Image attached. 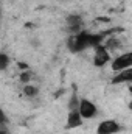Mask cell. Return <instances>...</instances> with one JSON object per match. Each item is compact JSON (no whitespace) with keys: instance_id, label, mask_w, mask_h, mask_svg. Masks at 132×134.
I'll return each instance as SVG.
<instances>
[{"instance_id":"obj_1","label":"cell","mask_w":132,"mask_h":134,"mask_svg":"<svg viewBox=\"0 0 132 134\" xmlns=\"http://www.w3.org/2000/svg\"><path fill=\"white\" fill-rule=\"evenodd\" d=\"M87 33L86 30L79 31V33L70 34V37L67 39V47L71 53H79V52H84L86 48H89V44H87Z\"/></svg>"},{"instance_id":"obj_2","label":"cell","mask_w":132,"mask_h":134,"mask_svg":"<svg viewBox=\"0 0 132 134\" xmlns=\"http://www.w3.org/2000/svg\"><path fill=\"white\" fill-rule=\"evenodd\" d=\"M132 67V52H124L123 55H118L112 61V70L113 72H123Z\"/></svg>"},{"instance_id":"obj_3","label":"cell","mask_w":132,"mask_h":134,"mask_svg":"<svg viewBox=\"0 0 132 134\" xmlns=\"http://www.w3.org/2000/svg\"><path fill=\"white\" fill-rule=\"evenodd\" d=\"M123 131V126L117 120H104L97 128V134H117Z\"/></svg>"},{"instance_id":"obj_4","label":"cell","mask_w":132,"mask_h":134,"mask_svg":"<svg viewBox=\"0 0 132 134\" xmlns=\"http://www.w3.org/2000/svg\"><path fill=\"white\" fill-rule=\"evenodd\" d=\"M110 61V52L104 47V44L98 45L95 48V55H93V64L97 67H103L106 66Z\"/></svg>"},{"instance_id":"obj_5","label":"cell","mask_w":132,"mask_h":134,"mask_svg":"<svg viewBox=\"0 0 132 134\" xmlns=\"http://www.w3.org/2000/svg\"><path fill=\"white\" fill-rule=\"evenodd\" d=\"M78 111L82 115V119H93L97 115V106H95V103L87 100V98H81Z\"/></svg>"},{"instance_id":"obj_6","label":"cell","mask_w":132,"mask_h":134,"mask_svg":"<svg viewBox=\"0 0 132 134\" xmlns=\"http://www.w3.org/2000/svg\"><path fill=\"white\" fill-rule=\"evenodd\" d=\"M82 122H84V119L79 114V111H68V115H67V128L68 130H75V128L81 126Z\"/></svg>"},{"instance_id":"obj_7","label":"cell","mask_w":132,"mask_h":134,"mask_svg":"<svg viewBox=\"0 0 132 134\" xmlns=\"http://www.w3.org/2000/svg\"><path fill=\"white\" fill-rule=\"evenodd\" d=\"M121 83H131L132 84V67L118 72L113 78H112V84H121Z\"/></svg>"},{"instance_id":"obj_8","label":"cell","mask_w":132,"mask_h":134,"mask_svg":"<svg viewBox=\"0 0 132 134\" xmlns=\"http://www.w3.org/2000/svg\"><path fill=\"white\" fill-rule=\"evenodd\" d=\"M104 47H106L109 52H113V50H117V48L121 47V42H120L117 37H113V34H112V36H107V37H106V41H104Z\"/></svg>"},{"instance_id":"obj_9","label":"cell","mask_w":132,"mask_h":134,"mask_svg":"<svg viewBox=\"0 0 132 134\" xmlns=\"http://www.w3.org/2000/svg\"><path fill=\"white\" fill-rule=\"evenodd\" d=\"M79 103H81V98H78L76 92H73L71 97H70V100H68V111H78Z\"/></svg>"},{"instance_id":"obj_10","label":"cell","mask_w":132,"mask_h":134,"mask_svg":"<svg viewBox=\"0 0 132 134\" xmlns=\"http://www.w3.org/2000/svg\"><path fill=\"white\" fill-rule=\"evenodd\" d=\"M37 87H34L31 84H25V87H23V94H25V97H30V98H33L37 95Z\"/></svg>"},{"instance_id":"obj_11","label":"cell","mask_w":132,"mask_h":134,"mask_svg":"<svg viewBox=\"0 0 132 134\" xmlns=\"http://www.w3.org/2000/svg\"><path fill=\"white\" fill-rule=\"evenodd\" d=\"M31 76H33V73H31V72H28V70H25L23 73H20L19 80H20V83L27 84V83H30V81H31Z\"/></svg>"},{"instance_id":"obj_12","label":"cell","mask_w":132,"mask_h":134,"mask_svg":"<svg viewBox=\"0 0 132 134\" xmlns=\"http://www.w3.org/2000/svg\"><path fill=\"white\" fill-rule=\"evenodd\" d=\"M8 61H9V59H8V55H6V53H2V55H0V69H2V70H5V69L8 67Z\"/></svg>"},{"instance_id":"obj_13","label":"cell","mask_w":132,"mask_h":134,"mask_svg":"<svg viewBox=\"0 0 132 134\" xmlns=\"http://www.w3.org/2000/svg\"><path fill=\"white\" fill-rule=\"evenodd\" d=\"M17 66H19L20 70H28V64L27 63H17Z\"/></svg>"},{"instance_id":"obj_14","label":"cell","mask_w":132,"mask_h":134,"mask_svg":"<svg viewBox=\"0 0 132 134\" xmlns=\"http://www.w3.org/2000/svg\"><path fill=\"white\" fill-rule=\"evenodd\" d=\"M0 134H9V133H8V130H6V126H5V125H2V130H0Z\"/></svg>"},{"instance_id":"obj_15","label":"cell","mask_w":132,"mask_h":134,"mask_svg":"<svg viewBox=\"0 0 132 134\" xmlns=\"http://www.w3.org/2000/svg\"><path fill=\"white\" fill-rule=\"evenodd\" d=\"M129 109H131V111H132V101H131V103H129Z\"/></svg>"},{"instance_id":"obj_16","label":"cell","mask_w":132,"mask_h":134,"mask_svg":"<svg viewBox=\"0 0 132 134\" xmlns=\"http://www.w3.org/2000/svg\"><path fill=\"white\" fill-rule=\"evenodd\" d=\"M129 92H131V94H132V84H131V86H129Z\"/></svg>"}]
</instances>
